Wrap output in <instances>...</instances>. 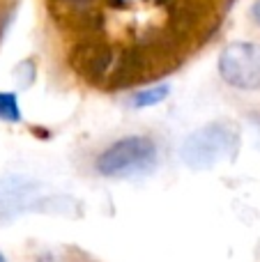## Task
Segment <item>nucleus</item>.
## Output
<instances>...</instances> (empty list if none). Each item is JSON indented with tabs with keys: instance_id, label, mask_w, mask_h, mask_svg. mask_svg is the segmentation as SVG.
<instances>
[{
	"instance_id": "f257e3e1",
	"label": "nucleus",
	"mask_w": 260,
	"mask_h": 262,
	"mask_svg": "<svg viewBox=\"0 0 260 262\" xmlns=\"http://www.w3.org/2000/svg\"><path fill=\"white\" fill-rule=\"evenodd\" d=\"M157 163V147L147 136H127L115 140L97 159V170L106 177H124L152 170Z\"/></svg>"
},
{
	"instance_id": "f03ea898",
	"label": "nucleus",
	"mask_w": 260,
	"mask_h": 262,
	"mask_svg": "<svg viewBox=\"0 0 260 262\" xmlns=\"http://www.w3.org/2000/svg\"><path fill=\"white\" fill-rule=\"evenodd\" d=\"M237 147V131L226 122L196 129L182 145V161L193 170H205L230 157Z\"/></svg>"
},
{
	"instance_id": "7ed1b4c3",
	"label": "nucleus",
	"mask_w": 260,
	"mask_h": 262,
	"mask_svg": "<svg viewBox=\"0 0 260 262\" xmlns=\"http://www.w3.org/2000/svg\"><path fill=\"white\" fill-rule=\"evenodd\" d=\"M219 74L237 90H260V44L237 41L224 49Z\"/></svg>"
},
{
	"instance_id": "20e7f679",
	"label": "nucleus",
	"mask_w": 260,
	"mask_h": 262,
	"mask_svg": "<svg viewBox=\"0 0 260 262\" xmlns=\"http://www.w3.org/2000/svg\"><path fill=\"white\" fill-rule=\"evenodd\" d=\"M37 198L35 184L21 180V177H5L0 180V216L7 219L18 212H26L32 207V200Z\"/></svg>"
},
{
	"instance_id": "39448f33",
	"label": "nucleus",
	"mask_w": 260,
	"mask_h": 262,
	"mask_svg": "<svg viewBox=\"0 0 260 262\" xmlns=\"http://www.w3.org/2000/svg\"><path fill=\"white\" fill-rule=\"evenodd\" d=\"M166 97H168V85H155V88H147V90L134 95L132 106L134 108H147V106H157Z\"/></svg>"
},
{
	"instance_id": "423d86ee",
	"label": "nucleus",
	"mask_w": 260,
	"mask_h": 262,
	"mask_svg": "<svg viewBox=\"0 0 260 262\" xmlns=\"http://www.w3.org/2000/svg\"><path fill=\"white\" fill-rule=\"evenodd\" d=\"M0 120L3 122H18L21 120V108H18L16 95H12V92H0Z\"/></svg>"
},
{
	"instance_id": "0eeeda50",
	"label": "nucleus",
	"mask_w": 260,
	"mask_h": 262,
	"mask_svg": "<svg viewBox=\"0 0 260 262\" xmlns=\"http://www.w3.org/2000/svg\"><path fill=\"white\" fill-rule=\"evenodd\" d=\"M251 16H253V21L260 26V0H256L253 3V7H251Z\"/></svg>"
},
{
	"instance_id": "6e6552de",
	"label": "nucleus",
	"mask_w": 260,
	"mask_h": 262,
	"mask_svg": "<svg viewBox=\"0 0 260 262\" xmlns=\"http://www.w3.org/2000/svg\"><path fill=\"white\" fill-rule=\"evenodd\" d=\"M0 262H5V258H3V253H0Z\"/></svg>"
}]
</instances>
